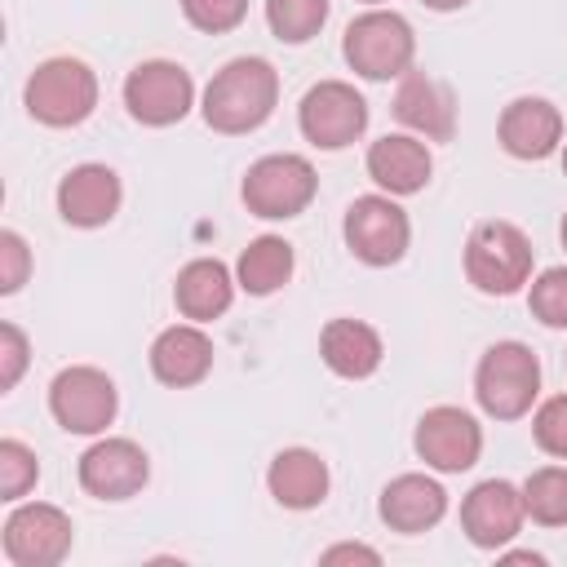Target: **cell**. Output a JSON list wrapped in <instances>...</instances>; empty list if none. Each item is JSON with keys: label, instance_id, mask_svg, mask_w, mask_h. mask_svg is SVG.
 Returning <instances> with one entry per match:
<instances>
[{"label": "cell", "instance_id": "obj_3", "mask_svg": "<svg viewBox=\"0 0 567 567\" xmlns=\"http://www.w3.org/2000/svg\"><path fill=\"white\" fill-rule=\"evenodd\" d=\"M474 399L492 421H523L540 399V359L523 341H492L474 368Z\"/></svg>", "mask_w": 567, "mask_h": 567}, {"label": "cell", "instance_id": "obj_1", "mask_svg": "<svg viewBox=\"0 0 567 567\" xmlns=\"http://www.w3.org/2000/svg\"><path fill=\"white\" fill-rule=\"evenodd\" d=\"M279 106V71L266 58H230L204 84L199 115L213 133H257Z\"/></svg>", "mask_w": 567, "mask_h": 567}, {"label": "cell", "instance_id": "obj_12", "mask_svg": "<svg viewBox=\"0 0 567 567\" xmlns=\"http://www.w3.org/2000/svg\"><path fill=\"white\" fill-rule=\"evenodd\" d=\"M80 487L93 501H133L146 483H151V456L142 443L120 439V434H102L97 443L84 447L80 465H75Z\"/></svg>", "mask_w": 567, "mask_h": 567}, {"label": "cell", "instance_id": "obj_7", "mask_svg": "<svg viewBox=\"0 0 567 567\" xmlns=\"http://www.w3.org/2000/svg\"><path fill=\"white\" fill-rule=\"evenodd\" d=\"M341 235H346V248H350L354 261L381 270V266L403 261V252L412 244V221H408V213L399 208L394 195L377 190V195L350 199L346 221H341Z\"/></svg>", "mask_w": 567, "mask_h": 567}, {"label": "cell", "instance_id": "obj_27", "mask_svg": "<svg viewBox=\"0 0 567 567\" xmlns=\"http://www.w3.org/2000/svg\"><path fill=\"white\" fill-rule=\"evenodd\" d=\"M40 483V461L22 439H0V501L18 505Z\"/></svg>", "mask_w": 567, "mask_h": 567}, {"label": "cell", "instance_id": "obj_39", "mask_svg": "<svg viewBox=\"0 0 567 567\" xmlns=\"http://www.w3.org/2000/svg\"><path fill=\"white\" fill-rule=\"evenodd\" d=\"M563 359H567V354H563Z\"/></svg>", "mask_w": 567, "mask_h": 567}, {"label": "cell", "instance_id": "obj_20", "mask_svg": "<svg viewBox=\"0 0 567 567\" xmlns=\"http://www.w3.org/2000/svg\"><path fill=\"white\" fill-rule=\"evenodd\" d=\"M377 514L390 532L399 536H421L430 527L443 523L447 514V492L439 478L430 474H399L381 487V501H377Z\"/></svg>", "mask_w": 567, "mask_h": 567}, {"label": "cell", "instance_id": "obj_21", "mask_svg": "<svg viewBox=\"0 0 567 567\" xmlns=\"http://www.w3.org/2000/svg\"><path fill=\"white\" fill-rule=\"evenodd\" d=\"M235 288H239V279H235V270H230L226 261H217V257H195V261H186V266L177 270V279H173V306H177V315L190 319V323H213V319H221V315L230 310Z\"/></svg>", "mask_w": 567, "mask_h": 567}, {"label": "cell", "instance_id": "obj_35", "mask_svg": "<svg viewBox=\"0 0 567 567\" xmlns=\"http://www.w3.org/2000/svg\"><path fill=\"white\" fill-rule=\"evenodd\" d=\"M425 9H434V13H456V9H465L470 0H421Z\"/></svg>", "mask_w": 567, "mask_h": 567}, {"label": "cell", "instance_id": "obj_25", "mask_svg": "<svg viewBox=\"0 0 567 567\" xmlns=\"http://www.w3.org/2000/svg\"><path fill=\"white\" fill-rule=\"evenodd\" d=\"M523 509L540 527H567V465H540L523 478Z\"/></svg>", "mask_w": 567, "mask_h": 567}, {"label": "cell", "instance_id": "obj_37", "mask_svg": "<svg viewBox=\"0 0 567 567\" xmlns=\"http://www.w3.org/2000/svg\"><path fill=\"white\" fill-rule=\"evenodd\" d=\"M359 4H368V9H377V4H385V0H359Z\"/></svg>", "mask_w": 567, "mask_h": 567}, {"label": "cell", "instance_id": "obj_6", "mask_svg": "<svg viewBox=\"0 0 567 567\" xmlns=\"http://www.w3.org/2000/svg\"><path fill=\"white\" fill-rule=\"evenodd\" d=\"M319 195V173L306 155H292V151H275V155H261L248 164L244 182H239V199L252 217H266V221H288V217H301Z\"/></svg>", "mask_w": 567, "mask_h": 567}, {"label": "cell", "instance_id": "obj_26", "mask_svg": "<svg viewBox=\"0 0 567 567\" xmlns=\"http://www.w3.org/2000/svg\"><path fill=\"white\" fill-rule=\"evenodd\" d=\"M328 0H266V27L279 44H306L328 22Z\"/></svg>", "mask_w": 567, "mask_h": 567}, {"label": "cell", "instance_id": "obj_34", "mask_svg": "<svg viewBox=\"0 0 567 567\" xmlns=\"http://www.w3.org/2000/svg\"><path fill=\"white\" fill-rule=\"evenodd\" d=\"M501 563H532V567H545V554H536V549H509V554H501Z\"/></svg>", "mask_w": 567, "mask_h": 567}, {"label": "cell", "instance_id": "obj_17", "mask_svg": "<svg viewBox=\"0 0 567 567\" xmlns=\"http://www.w3.org/2000/svg\"><path fill=\"white\" fill-rule=\"evenodd\" d=\"M394 120L425 137V142H452L456 133V97L443 80L425 75V71H408L399 75V89H394Z\"/></svg>", "mask_w": 567, "mask_h": 567}, {"label": "cell", "instance_id": "obj_19", "mask_svg": "<svg viewBox=\"0 0 567 567\" xmlns=\"http://www.w3.org/2000/svg\"><path fill=\"white\" fill-rule=\"evenodd\" d=\"M213 337L204 332V323H168L155 341H151V372L159 385L168 390H190L213 372Z\"/></svg>", "mask_w": 567, "mask_h": 567}, {"label": "cell", "instance_id": "obj_22", "mask_svg": "<svg viewBox=\"0 0 567 567\" xmlns=\"http://www.w3.org/2000/svg\"><path fill=\"white\" fill-rule=\"evenodd\" d=\"M319 359L341 381H368L381 368V359H385V341H381V332L372 323L341 315V319H328L323 323V332H319Z\"/></svg>", "mask_w": 567, "mask_h": 567}, {"label": "cell", "instance_id": "obj_2", "mask_svg": "<svg viewBox=\"0 0 567 567\" xmlns=\"http://www.w3.org/2000/svg\"><path fill=\"white\" fill-rule=\"evenodd\" d=\"M461 266H465V279L483 297H509L523 284H532L536 248L514 221H478L465 239Z\"/></svg>", "mask_w": 567, "mask_h": 567}, {"label": "cell", "instance_id": "obj_33", "mask_svg": "<svg viewBox=\"0 0 567 567\" xmlns=\"http://www.w3.org/2000/svg\"><path fill=\"white\" fill-rule=\"evenodd\" d=\"M319 563H323V567H337V563H368V567H377V563H381V554H377L372 545L346 540V545H328V549L319 554Z\"/></svg>", "mask_w": 567, "mask_h": 567}, {"label": "cell", "instance_id": "obj_38", "mask_svg": "<svg viewBox=\"0 0 567 567\" xmlns=\"http://www.w3.org/2000/svg\"><path fill=\"white\" fill-rule=\"evenodd\" d=\"M563 173H567V142H563Z\"/></svg>", "mask_w": 567, "mask_h": 567}, {"label": "cell", "instance_id": "obj_36", "mask_svg": "<svg viewBox=\"0 0 567 567\" xmlns=\"http://www.w3.org/2000/svg\"><path fill=\"white\" fill-rule=\"evenodd\" d=\"M558 239H563V248H567V213H563V226H558Z\"/></svg>", "mask_w": 567, "mask_h": 567}, {"label": "cell", "instance_id": "obj_11", "mask_svg": "<svg viewBox=\"0 0 567 567\" xmlns=\"http://www.w3.org/2000/svg\"><path fill=\"white\" fill-rule=\"evenodd\" d=\"M195 106V80L182 62L151 58L124 75V111L146 128L182 124Z\"/></svg>", "mask_w": 567, "mask_h": 567}, {"label": "cell", "instance_id": "obj_8", "mask_svg": "<svg viewBox=\"0 0 567 567\" xmlns=\"http://www.w3.org/2000/svg\"><path fill=\"white\" fill-rule=\"evenodd\" d=\"M75 545V523L49 501H18L0 527V549L13 567H58Z\"/></svg>", "mask_w": 567, "mask_h": 567}, {"label": "cell", "instance_id": "obj_14", "mask_svg": "<svg viewBox=\"0 0 567 567\" xmlns=\"http://www.w3.org/2000/svg\"><path fill=\"white\" fill-rule=\"evenodd\" d=\"M523 487H514L509 478H483L461 501V532L478 549H505L523 532Z\"/></svg>", "mask_w": 567, "mask_h": 567}, {"label": "cell", "instance_id": "obj_18", "mask_svg": "<svg viewBox=\"0 0 567 567\" xmlns=\"http://www.w3.org/2000/svg\"><path fill=\"white\" fill-rule=\"evenodd\" d=\"M363 164H368V177L385 195H394V199L425 190L430 186V173H434L430 142L416 137V133H385V137H377L368 146V159Z\"/></svg>", "mask_w": 567, "mask_h": 567}, {"label": "cell", "instance_id": "obj_15", "mask_svg": "<svg viewBox=\"0 0 567 567\" xmlns=\"http://www.w3.org/2000/svg\"><path fill=\"white\" fill-rule=\"evenodd\" d=\"M58 217L75 230H97L106 221H115L120 204H124V186L120 173L111 164H75L71 173H62L58 190H53Z\"/></svg>", "mask_w": 567, "mask_h": 567}, {"label": "cell", "instance_id": "obj_16", "mask_svg": "<svg viewBox=\"0 0 567 567\" xmlns=\"http://www.w3.org/2000/svg\"><path fill=\"white\" fill-rule=\"evenodd\" d=\"M496 142L514 159H549L563 151V111L549 97L523 93L496 120Z\"/></svg>", "mask_w": 567, "mask_h": 567}, {"label": "cell", "instance_id": "obj_31", "mask_svg": "<svg viewBox=\"0 0 567 567\" xmlns=\"http://www.w3.org/2000/svg\"><path fill=\"white\" fill-rule=\"evenodd\" d=\"M31 275V248L18 230H0V292L13 297Z\"/></svg>", "mask_w": 567, "mask_h": 567}, {"label": "cell", "instance_id": "obj_23", "mask_svg": "<svg viewBox=\"0 0 567 567\" xmlns=\"http://www.w3.org/2000/svg\"><path fill=\"white\" fill-rule=\"evenodd\" d=\"M266 487L275 496V505L284 509H315L328 501V487H332V474H328V461L310 447H284L270 456L266 465Z\"/></svg>", "mask_w": 567, "mask_h": 567}, {"label": "cell", "instance_id": "obj_29", "mask_svg": "<svg viewBox=\"0 0 567 567\" xmlns=\"http://www.w3.org/2000/svg\"><path fill=\"white\" fill-rule=\"evenodd\" d=\"M182 18L204 35H226L248 18V0H177Z\"/></svg>", "mask_w": 567, "mask_h": 567}, {"label": "cell", "instance_id": "obj_24", "mask_svg": "<svg viewBox=\"0 0 567 567\" xmlns=\"http://www.w3.org/2000/svg\"><path fill=\"white\" fill-rule=\"evenodd\" d=\"M292 270H297V252H292V244H288L284 235H257V239L239 252V261H235V279H239V288H244L248 297H270V292H279V288L292 279Z\"/></svg>", "mask_w": 567, "mask_h": 567}, {"label": "cell", "instance_id": "obj_10", "mask_svg": "<svg viewBox=\"0 0 567 567\" xmlns=\"http://www.w3.org/2000/svg\"><path fill=\"white\" fill-rule=\"evenodd\" d=\"M297 128L319 151H346L368 133V102L346 80H319L297 102Z\"/></svg>", "mask_w": 567, "mask_h": 567}, {"label": "cell", "instance_id": "obj_30", "mask_svg": "<svg viewBox=\"0 0 567 567\" xmlns=\"http://www.w3.org/2000/svg\"><path fill=\"white\" fill-rule=\"evenodd\" d=\"M532 439L545 456L567 461V394H554L532 412Z\"/></svg>", "mask_w": 567, "mask_h": 567}, {"label": "cell", "instance_id": "obj_4", "mask_svg": "<svg viewBox=\"0 0 567 567\" xmlns=\"http://www.w3.org/2000/svg\"><path fill=\"white\" fill-rule=\"evenodd\" d=\"M341 58L359 80H399L416 62V31L394 9H363L341 35Z\"/></svg>", "mask_w": 567, "mask_h": 567}, {"label": "cell", "instance_id": "obj_13", "mask_svg": "<svg viewBox=\"0 0 567 567\" xmlns=\"http://www.w3.org/2000/svg\"><path fill=\"white\" fill-rule=\"evenodd\" d=\"M412 447L425 461V470L439 474H465L478 465L483 456V425L452 403H439L430 412H421L416 430H412Z\"/></svg>", "mask_w": 567, "mask_h": 567}, {"label": "cell", "instance_id": "obj_5", "mask_svg": "<svg viewBox=\"0 0 567 567\" xmlns=\"http://www.w3.org/2000/svg\"><path fill=\"white\" fill-rule=\"evenodd\" d=\"M22 106L44 128H75L97 111V75L80 58H44L27 75Z\"/></svg>", "mask_w": 567, "mask_h": 567}, {"label": "cell", "instance_id": "obj_32", "mask_svg": "<svg viewBox=\"0 0 567 567\" xmlns=\"http://www.w3.org/2000/svg\"><path fill=\"white\" fill-rule=\"evenodd\" d=\"M31 363V341L18 323H0V390L9 394Z\"/></svg>", "mask_w": 567, "mask_h": 567}, {"label": "cell", "instance_id": "obj_9", "mask_svg": "<svg viewBox=\"0 0 567 567\" xmlns=\"http://www.w3.org/2000/svg\"><path fill=\"white\" fill-rule=\"evenodd\" d=\"M49 412L66 434H106V425L120 412L115 381L93 363H71L49 381Z\"/></svg>", "mask_w": 567, "mask_h": 567}, {"label": "cell", "instance_id": "obj_28", "mask_svg": "<svg viewBox=\"0 0 567 567\" xmlns=\"http://www.w3.org/2000/svg\"><path fill=\"white\" fill-rule=\"evenodd\" d=\"M527 310L545 328H567V266H549L527 288Z\"/></svg>", "mask_w": 567, "mask_h": 567}]
</instances>
